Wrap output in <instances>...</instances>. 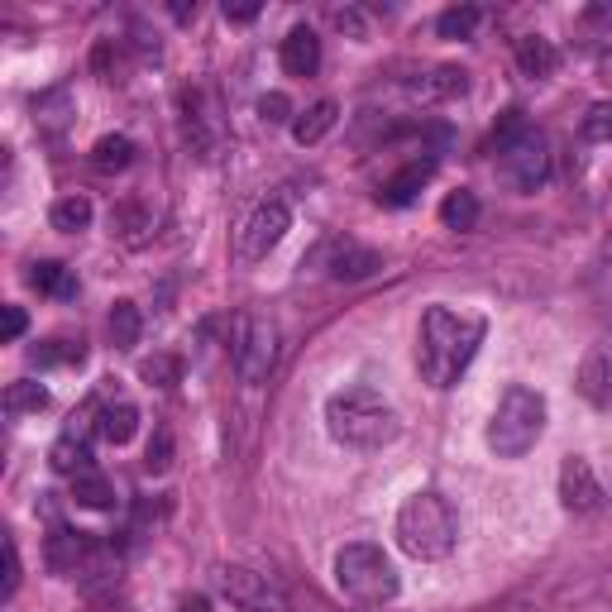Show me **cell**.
I'll return each mask as SVG.
<instances>
[{"label":"cell","mask_w":612,"mask_h":612,"mask_svg":"<svg viewBox=\"0 0 612 612\" xmlns=\"http://www.w3.org/2000/svg\"><path fill=\"white\" fill-rule=\"evenodd\" d=\"M478 345H484V321L478 316H460L450 307H426L422 316V335H416V369L422 383L436 392L454 388L464 378V369L474 364Z\"/></svg>","instance_id":"6da1fadb"},{"label":"cell","mask_w":612,"mask_h":612,"mask_svg":"<svg viewBox=\"0 0 612 612\" xmlns=\"http://www.w3.org/2000/svg\"><path fill=\"white\" fill-rule=\"evenodd\" d=\"M326 430L335 446L345 450H383L398 440V412H392V402L383 398V392L364 388V383H354V388H340L326 398Z\"/></svg>","instance_id":"7a4b0ae2"},{"label":"cell","mask_w":612,"mask_h":612,"mask_svg":"<svg viewBox=\"0 0 612 612\" xmlns=\"http://www.w3.org/2000/svg\"><path fill=\"white\" fill-rule=\"evenodd\" d=\"M398 546L412 560H446L454 541H460V517H454L450 498L436 488H422L398 508Z\"/></svg>","instance_id":"3957f363"},{"label":"cell","mask_w":612,"mask_h":612,"mask_svg":"<svg viewBox=\"0 0 612 612\" xmlns=\"http://www.w3.org/2000/svg\"><path fill=\"white\" fill-rule=\"evenodd\" d=\"M494 153H498V177L508 183L517 197L546 187L550 177V143L536 125H526L522 111H508L502 125L494 129Z\"/></svg>","instance_id":"277c9868"},{"label":"cell","mask_w":612,"mask_h":612,"mask_svg":"<svg viewBox=\"0 0 612 612\" xmlns=\"http://www.w3.org/2000/svg\"><path fill=\"white\" fill-rule=\"evenodd\" d=\"M546 430V398L526 383H512L488 416V450L498 460H522Z\"/></svg>","instance_id":"5b68a950"},{"label":"cell","mask_w":612,"mask_h":612,"mask_svg":"<svg viewBox=\"0 0 612 612\" xmlns=\"http://www.w3.org/2000/svg\"><path fill=\"white\" fill-rule=\"evenodd\" d=\"M335 584H340L345 598H354V603H364V608L392 603L398 589H402L392 560L383 555V546H374V541L340 546V555H335Z\"/></svg>","instance_id":"8992f818"},{"label":"cell","mask_w":612,"mask_h":612,"mask_svg":"<svg viewBox=\"0 0 612 612\" xmlns=\"http://www.w3.org/2000/svg\"><path fill=\"white\" fill-rule=\"evenodd\" d=\"M273 364H278V321L263 311H245L235 321V374L249 388H259V383H268Z\"/></svg>","instance_id":"52a82bcc"},{"label":"cell","mask_w":612,"mask_h":612,"mask_svg":"<svg viewBox=\"0 0 612 612\" xmlns=\"http://www.w3.org/2000/svg\"><path fill=\"white\" fill-rule=\"evenodd\" d=\"M215 589L230 598V608H239V612H292V603H287V594L278 584L249 565H221L215 570Z\"/></svg>","instance_id":"ba28073f"},{"label":"cell","mask_w":612,"mask_h":612,"mask_svg":"<svg viewBox=\"0 0 612 612\" xmlns=\"http://www.w3.org/2000/svg\"><path fill=\"white\" fill-rule=\"evenodd\" d=\"M287 230H292V207H287L283 197H263L254 207V215L245 221V230H239V259L245 263L268 259L273 249L283 245Z\"/></svg>","instance_id":"9c48e42d"},{"label":"cell","mask_w":612,"mask_h":612,"mask_svg":"<svg viewBox=\"0 0 612 612\" xmlns=\"http://www.w3.org/2000/svg\"><path fill=\"white\" fill-rule=\"evenodd\" d=\"M321 268H326L335 283H359V278H374L383 268V254L359 245L350 235H335V239H326V249H321Z\"/></svg>","instance_id":"30bf717a"},{"label":"cell","mask_w":612,"mask_h":612,"mask_svg":"<svg viewBox=\"0 0 612 612\" xmlns=\"http://www.w3.org/2000/svg\"><path fill=\"white\" fill-rule=\"evenodd\" d=\"M603 484H598L594 464L584 460V454H565V464H560V502H565L570 512H598L603 508Z\"/></svg>","instance_id":"8fae6325"},{"label":"cell","mask_w":612,"mask_h":612,"mask_svg":"<svg viewBox=\"0 0 612 612\" xmlns=\"http://www.w3.org/2000/svg\"><path fill=\"white\" fill-rule=\"evenodd\" d=\"M91 555H96L91 532L53 526V532H48V541H43V560H48V570H53V574H77V570H87Z\"/></svg>","instance_id":"7c38bea8"},{"label":"cell","mask_w":612,"mask_h":612,"mask_svg":"<svg viewBox=\"0 0 612 612\" xmlns=\"http://www.w3.org/2000/svg\"><path fill=\"white\" fill-rule=\"evenodd\" d=\"M574 388H579V398L589 402L594 412H608L612 407V359L603 350H589L579 374H574Z\"/></svg>","instance_id":"4fadbf2b"},{"label":"cell","mask_w":612,"mask_h":612,"mask_svg":"<svg viewBox=\"0 0 612 612\" xmlns=\"http://www.w3.org/2000/svg\"><path fill=\"white\" fill-rule=\"evenodd\" d=\"M430 177H436V159H412V163L398 167V173L378 187V201H383V207H412L416 191H422Z\"/></svg>","instance_id":"5bb4252c"},{"label":"cell","mask_w":612,"mask_h":612,"mask_svg":"<svg viewBox=\"0 0 612 612\" xmlns=\"http://www.w3.org/2000/svg\"><path fill=\"white\" fill-rule=\"evenodd\" d=\"M283 67L292 72V77H316L321 72V39L311 24H292L283 39Z\"/></svg>","instance_id":"9a60e30c"},{"label":"cell","mask_w":612,"mask_h":612,"mask_svg":"<svg viewBox=\"0 0 612 612\" xmlns=\"http://www.w3.org/2000/svg\"><path fill=\"white\" fill-rule=\"evenodd\" d=\"M29 287L43 297H58V302H72V297H77V273L58 259H39L29 268Z\"/></svg>","instance_id":"2e32d148"},{"label":"cell","mask_w":612,"mask_h":612,"mask_svg":"<svg viewBox=\"0 0 612 612\" xmlns=\"http://www.w3.org/2000/svg\"><path fill=\"white\" fill-rule=\"evenodd\" d=\"M517 67L526 72L532 82H541L550 77V72L560 67V53H555V43L546 39V34H522L517 39Z\"/></svg>","instance_id":"e0dca14e"},{"label":"cell","mask_w":612,"mask_h":612,"mask_svg":"<svg viewBox=\"0 0 612 612\" xmlns=\"http://www.w3.org/2000/svg\"><path fill=\"white\" fill-rule=\"evenodd\" d=\"M48 464H53V474L82 478V474H91V446L77 436V430H67V436L53 440V450H48Z\"/></svg>","instance_id":"ac0fdd59"},{"label":"cell","mask_w":612,"mask_h":612,"mask_svg":"<svg viewBox=\"0 0 612 612\" xmlns=\"http://www.w3.org/2000/svg\"><path fill=\"white\" fill-rule=\"evenodd\" d=\"M464 91H470V72L464 67H436L422 82H412L416 101H450V96H464Z\"/></svg>","instance_id":"d6986e66"},{"label":"cell","mask_w":612,"mask_h":612,"mask_svg":"<svg viewBox=\"0 0 612 612\" xmlns=\"http://www.w3.org/2000/svg\"><path fill=\"white\" fill-rule=\"evenodd\" d=\"M72 115H77V101H72L67 87H53L34 101V120H39V129H48V135H63L72 125Z\"/></svg>","instance_id":"ffe728a7"},{"label":"cell","mask_w":612,"mask_h":612,"mask_svg":"<svg viewBox=\"0 0 612 612\" xmlns=\"http://www.w3.org/2000/svg\"><path fill=\"white\" fill-rule=\"evenodd\" d=\"M335 120H340V105H335V101L307 105V111L292 120V139L302 143V149H307V143H321V139H326L330 129H335Z\"/></svg>","instance_id":"44dd1931"},{"label":"cell","mask_w":612,"mask_h":612,"mask_svg":"<svg viewBox=\"0 0 612 612\" xmlns=\"http://www.w3.org/2000/svg\"><path fill=\"white\" fill-rule=\"evenodd\" d=\"M96 430H101V440H111V446H129L139 430V407L135 402H111L101 407V422H96Z\"/></svg>","instance_id":"7402d4cb"},{"label":"cell","mask_w":612,"mask_h":612,"mask_svg":"<svg viewBox=\"0 0 612 612\" xmlns=\"http://www.w3.org/2000/svg\"><path fill=\"white\" fill-rule=\"evenodd\" d=\"M111 225L120 230V239H125L129 249H139V245H149L153 239V215L139 207V201H120V207L111 211Z\"/></svg>","instance_id":"603a6c76"},{"label":"cell","mask_w":612,"mask_h":612,"mask_svg":"<svg viewBox=\"0 0 612 612\" xmlns=\"http://www.w3.org/2000/svg\"><path fill=\"white\" fill-rule=\"evenodd\" d=\"M135 163V139H125V135H101L91 143V167L96 173H125V167Z\"/></svg>","instance_id":"cb8c5ba5"},{"label":"cell","mask_w":612,"mask_h":612,"mask_svg":"<svg viewBox=\"0 0 612 612\" xmlns=\"http://www.w3.org/2000/svg\"><path fill=\"white\" fill-rule=\"evenodd\" d=\"M105 326H111L115 350H135L139 335H143V316H139V307L129 302V297H120V302L111 307V316H105Z\"/></svg>","instance_id":"d4e9b609"},{"label":"cell","mask_w":612,"mask_h":612,"mask_svg":"<svg viewBox=\"0 0 612 612\" xmlns=\"http://www.w3.org/2000/svg\"><path fill=\"white\" fill-rule=\"evenodd\" d=\"M48 221H53V230H63V235H82L91 225V201L87 197H63V201H53V211H48Z\"/></svg>","instance_id":"484cf974"},{"label":"cell","mask_w":612,"mask_h":612,"mask_svg":"<svg viewBox=\"0 0 612 612\" xmlns=\"http://www.w3.org/2000/svg\"><path fill=\"white\" fill-rule=\"evenodd\" d=\"M440 221H446V230H474L478 225V197L470 187L450 191V197L440 201Z\"/></svg>","instance_id":"4316f807"},{"label":"cell","mask_w":612,"mask_h":612,"mask_svg":"<svg viewBox=\"0 0 612 612\" xmlns=\"http://www.w3.org/2000/svg\"><path fill=\"white\" fill-rule=\"evenodd\" d=\"M72 502H77V508H91V512H105V508H115V488L91 470V474L72 478Z\"/></svg>","instance_id":"83f0119b"},{"label":"cell","mask_w":612,"mask_h":612,"mask_svg":"<svg viewBox=\"0 0 612 612\" xmlns=\"http://www.w3.org/2000/svg\"><path fill=\"white\" fill-rule=\"evenodd\" d=\"M43 407H48V388H43V383L20 378V383H10V388H5V412L10 416H29V412H43Z\"/></svg>","instance_id":"f1b7e54d"},{"label":"cell","mask_w":612,"mask_h":612,"mask_svg":"<svg viewBox=\"0 0 612 612\" xmlns=\"http://www.w3.org/2000/svg\"><path fill=\"white\" fill-rule=\"evenodd\" d=\"M478 5H450V10H440V20H436V34L440 39H474V29H478Z\"/></svg>","instance_id":"f546056e"},{"label":"cell","mask_w":612,"mask_h":612,"mask_svg":"<svg viewBox=\"0 0 612 612\" xmlns=\"http://www.w3.org/2000/svg\"><path fill=\"white\" fill-rule=\"evenodd\" d=\"M139 378L149 383V388H177L183 383V359L177 354H153L139 364Z\"/></svg>","instance_id":"4dcf8cb0"},{"label":"cell","mask_w":612,"mask_h":612,"mask_svg":"<svg viewBox=\"0 0 612 612\" xmlns=\"http://www.w3.org/2000/svg\"><path fill=\"white\" fill-rule=\"evenodd\" d=\"M29 359L39 369H48V364H82L87 359V350H82V340L77 345H67V340H43V345H34L29 350Z\"/></svg>","instance_id":"1f68e13d"},{"label":"cell","mask_w":612,"mask_h":612,"mask_svg":"<svg viewBox=\"0 0 612 612\" xmlns=\"http://www.w3.org/2000/svg\"><path fill=\"white\" fill-rule=\"evenodd\" d=\"M579 135L589 143H612V101H594L579 120Z\"/></svg>","instance_id":"d6a6232c"},{"label":"cell","mask_w":612,"mask_h":612,"mask_svg":"<svg viewBox=\"0 0 612 612\" xmlns=\"http://www.w3.org/2000/svg\"><path fill=\"white\" fill-rule=\"evenodd\" d=\"M143 470H149V474H167V470H173V430H167V426H153L149 450H143Z\"/></svg>","instance_id":"836d02e7"},{"label":"cell","mask_w":612,"mask_h":612,"mask_svg":"<svg viewBox=\"0 0 612 612\" xmlns=\"http://www.w3.org/2000/svg\"><path fill=\"white\" fill-rule=\"evenodd\" d=\"M259 120L263 125H292V101H287L283 91H268V96H259Z\"/></svg>","instance_id":"e575fe53"},{"label":"cell","mask_w":612,"mask_h":612,"mask_svg":"<svg viewBox=\"0 0 612 612\" xmlns=\"http://www.w3.org/2000/svg\"><path fill=\"white\" fill-rule=\"evenodd\" d=\"M91 67L101 72V82H120V77H115V72H120V48H115V39H101V43H96Z\"/></svg>","instance_id":"d590c367"},{"label":"cell","mask_w":612,"mask_h":612,"mask_svg":"<svg viewBox=\"0 0 612 612\" xmlns=\"http://www.w3.org/2000/svg\"><path fill=\"white\" fill-rule=\"evenodd\" d=\"M20 594V546H15V536H5V584H0V598H15Z\"/></svg>","instance_id":"8d00e7d4"},{"label":"cell","mask_w":612,"mask_h":612,"mask_svg":"<svg viewBox=\"0 0 612 612\" xmlns=\"http://www.w3.org/2000/svg\"><path fill=\"white\" fill-rule=\"evenodd\" d=\"M24 326H29L24 307H5V311H0V340H20Z\"/></svg>","instance_id":"74e56055"},{"label":"cell","mask_w":612,"mask_h":612,"mask_svg":"<svg viewBox=\"0 0 612 612\" xmlns=\"http://www.w3.org/2000/svg\"><path fill=\"white\" fill-rule=\"evenodd\" d=\"M259 0H235V5H230V0H225V10H221V15L225 20H230V24H249V20H259Z\"/></svg>","instance_id":"f35d334b"},{"label":"cell","mask_w":612,"mask_h":612,"mask_svg":"<svg viewBox=\"0 0 612 612\" xmlns=\"http://www.w3.org/2000/svg\"><path fill=\"white\" fill-rule=\"evenodd\" d=\"M335 24H340V29H350L354 39H364V15H359V10H335Z\"/></svg>","instance_id":"ab89813d"},{"label":"cell","mask_w":612,"mask_h":612,"mask_svg":"<svg viewBox=\"0 0 612 612\" xmlns=\"http://www.w3.org/2000/svg\"><path fill=\"white\" fill-rule=\"evenodd\" d=\"M177 612H211V598H207V594H191V598H183V603H177Z\"/></svg>","instance_id":"60d3db41"},{"label":"cell","mask_w":612,"mask_h":612,"mask_svg":"<svg viewBox=\"0 0 612 612\" xmlns=\"http://www.w3.org/2000/svg\"><path fill=\"white\" fill-rule=\"evenodd\" d=\"M598 82H603V87L612 91V48H603V53H598Z\"/></svg>","instance_id":"b9f144b4"},{"label":"cell","mask_w":612,"mask_h":612,"mask_svg":"<svg viewBox=\"0 0 612 612\" xmlns=\"http://www.w3.org/2000/svg\"><path fill=\"white\" fill-rule=\"evenodd\" d=\"M173 15L187 24V20H197V5H173Z\"/></svg>","instance_id":"7bdbcfd3"}]
</instances>
